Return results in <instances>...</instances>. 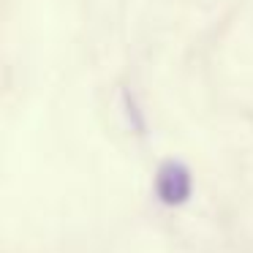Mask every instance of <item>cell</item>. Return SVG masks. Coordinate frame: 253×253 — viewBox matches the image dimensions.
I'll use <instances>...</instances> for the list:
<instances>
[{
    "label": "cell",
    "mask_w": 253,
    "mask_h": 253,
    "mask_svg": "<svg viewBox=\"0 0 253 253\" xmlns=\"http://www.w3.org/2000/svg\"><path fill=\"white\" fill-rule=\"evenodd\" d=\"M193 180L182 161H164L155 171V196L166 207H182L191 199Z\"/></svg>",
    "instance_id": "1"
}]
</instances>
